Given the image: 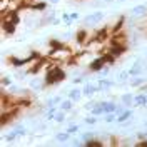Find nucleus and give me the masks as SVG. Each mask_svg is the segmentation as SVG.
I'll list each match as a JSON object with an SVG mask.
<instances>
[{
  "label": "nucleus",
  "instance_id": "obj_16",
  "mask_svg": "<svg viewBox=\"0 0 147 147\" xmlns=\"http://www.w3.org/2000/svg\"><path fill=\"white\" fill-rule=\"evenodd\" d=\"M120 100L124 102V105H130V104H134V95L132 94H124L120 97Z\"/></svg>",
  "mask_w": 147,
  "mask_h": 147
},
{
  "label": "nucleus",
  "instance_id": "obj_8",
  "mask_svg": "<svg viewBox=\"0 0 147 147\" xmlns=\"http://www.w3.org/2000/svg\"><path fill=\"white\" fill-rule=\"evenodd\" d=\"M102 105V109H104V114H109V112H115V109H117V105L114 104V102H109V100H102L99 102Z\"/></svg>",
  "mask_w": 147,
  "mask_h": 147
},
{
  "label": "nucleus",
  "instance_id": "obj_24",
  "mask_svg": "<svg viewBox=\"0 0 147 147\" xmlns=\"http://www.w3.org/2000/svg\"><path fill=\"white\" fill-rule=\"evenodd\" d=\"M62 22H64V20H62V17H60V18H59V17H55L54 20L50 22V25H54V27H59V25H60Z\"/></svg>",
  "mask_w": 147,
  "mask_h": 147
},
{
  "label": "nucleus",
  "instance_id": "obj_13",
  "mask_svg": "<svg viewBox=\"0 0 147 147\" xmlns=\"http://www.w3.org/2000/svg\"><path fill=\"white\" fill-rule=\"evenodd\" d=\"M30 9L35 10V12H45L47 10V3L45 2H34V3L30 5Z\"/></svg>",
  "mask_w": 147,
  "mask_h": 147
},
{
  "label": "nucleus",
  "instance_id": "obj_28",
  "mask_svg": "<svg viewBox=\"0 0 147 147\" xmlns=\"http://www.w3.org/2000/svg\"><path fill=\"white\" fill-rule=\"evenodd\" d=\"M70 18H72V20H77V18H79V12H72V13H70Z\"/></svg>",
  "mask_w": 147,
  "mask_h": 147
},
{
  "label": "nucleus",
  "instance_id": "obj_15",
  "mask_svg": "<svg viewBox=\"0 0 147 147\" xmlns=\"http://www.w3.org/2000/svg\"><path fill=\"white\" fill-rule=\"evenodd\" d=\"M85 146L87 147H104V142L100 140H97V139H89V140H85Z\"/></svg>",
  "mask_w": 147,
  "mask_h": 147
},
{
  "label": "nucleus",
  "instance_id": "obj_17",
  "mask_svg": "<svg viewBox=\"0 0 147 147\" xmlns=\"http://www.w3.org/2000/svg\"><path fill=\"white\" fill-rule=\"evenodd\" d=\"M57 140L59 142H69L70 140V132H60V134H57Z\"/></svg>",
  "mask_w": 147,
  "mask_h": 147
},
{
  "label": "nucleus",
  "instance_id": "obj_23",
  "mask_svg": "<svg viewBox=\"0 0 147 147\" xmlns=\"http://www.w3.org/2000/svg\"><path fill=\"white\" fill-rule=\"evenodd\" d=\"M79 130H80V127H79L77 124H70L69 129H67V132H70V134H75V132H79Z\"/></svg>",
  "mask_w": 147,
  "mask_h": 147
},
{
  "label": "nucleus",
  "instance_id": "obj_5",
  "mask_svg": "<svg viewBox=\"0 0 147 147\" xmlns=\"http://www.w3.org/2000/svg\"><path fill=\"white\" fill-rule=\"evenodd\" d=\"M134 105H137V107H146L147 105V94L146 92H142V94H139V95H134Z\"/></svg>",
  "mask_w": 147,
  "mask_h": 147
},
{
  "label": "nucleus",
  "instance_id": "obj_22",
  "mask_svg": "<svg viewBox=\"0 0 147 147\" xmlns=\"http://www.w3.org/2000/svg\"><path fill=\"white\" fill-rule=\"evenodd\" d=\"M10 85H12V79H9V77L3 75V77H2V87L5 89V87H10Z\"/></svg>",
  "mask_w": 147,
  "mask_h": 147
},
{
  "label": "nucleus",
  "instance_id": "obj_4",
  "mask_svg": "<svg viewBox=\"0 0 147 147\" xmlns=\"http://www.w3.org/2000/svg\"><path fill=\"white\" fill-rule=\"evenodd\" d=\"M28 85H30V89H34V90H42V89L47 85V82L45 80H42V79H38V77H35V79L30 80Z\"/></svg>",
  "mask_w": 147,
  "mask_h": 147
},
{
  "label": "nucleus",
  "instance_id": "obj_12",
  "mask_svg": "<svg viewBox=\"0 0 147 147\" xmlns=\"http://www.w3.org/2000/svg\"><path fill=\"white\" fill-rule=\"evenodd\" d=\"M129 84H130L132 89H136V87H142V85L146 84V79H142V77H130Z\"/></svg>",
  "mask_w": 147,
  "mask_h": 147
},
{
  "label": "nucleus",
  "instance_id": "obj_18",
  "mask_svg": "<svg viewBox=\"0 0 147 147\" xmlns=\"http://www.w3.org/2000/svg\"><path fill=\"white\" fill-rule=\"evenodd\" d=\"M59 102H62V97H60V95H55V97H50V99H49V100H47V107H54L55 104H59Z\"/></svg>",
  "mask_w": 147,
  "mask_h": 147
},
{
  "label": "nucleus",
  "instance_id": "obj_3",
  "mask_svg": "<svg viewBox=\"0 0 147 147\" xmlns=\"http://www.w3.org/2000/svg\"><path fill=\"white\" fill-rule=\"evenodd\" d=\"M144 70H146V64L139 59V60H136V62L132 64V67L129 69V74H130V77H139V75L144 74Z\"/></svg>",
  "mask_w": 147,
  "mask_h": 147
},
{
  "label": "nucleus",
  "instance_id": "obj_21",
  "mask_svg": "<svg viewBox=\"0 0 147 147\" xmlns=\"http://www.w3.org/2000/svg\"><path fill=\"white\" fill-rule=\"evenodd\" d=\"M13 130H15V134H17L18 137H24V136H27V129H24L22 125H18V127H15Z\"/></svg>",
  "mask_w": 147,
  "mask_h": 147
},
{
  "label": "nucleus",
  "instance_id": "obj_9",
  "mask_svg": "<svg viewBox=\"0 0 147 147\" xmlns=\"http://www.w3.org/2000/svg\"><path fill=\"white\" fill-rule=\"evenodd\" d=\"M59 109L65 110V112H70V110L74 109V100H72V99H69V97H67V99H64V100L59 104Z\"/></svg>",
  "mask_w": 147,
  "mask_h": 147
},
{
  "label": "nucleus",
  "instance_id": "obj_7",
  "mask_svg": "<svg viewBox=\"0 0 147 147\" xmlns=\"http://www.w3.org/2000/svg\"><path fill=\"white\" fill-rule=\"evenodd\" d=\"M82 90H84V95L92 97L94 94H97V92H99V87H97V85H94V84H85V87H84Z\"/></svg>",
  "mask_w": 147,
  "mask_h": 147
},
{
  "label": "nucleus",
  "instance_id": "obj_30",
  "mask_svg": "<svg viewBox=\"0 0 147 147\" xmlns=\"http://www.w3.org/2000/svg\"><path fill=\"white\" fill-rule=\"evenodd\" d=\"M110 2H114V0H105V3H110Z\"/></svg>",
  "mask_w": 147,
  "mask_h": 147
},
{
  "label": "nucleus",
  "instance_id": "obj_27",
  "mask_svg": "<svg viewBox=\"0 0 147 147\" xmlns=\"http://www.w3.org/2000/svg\"><path fill=\"white\" fill-rule=\"evenodd\" d=\"M84 82V77H75L74 79V84H82Z\"/></svg>",
  "mask_w": 147,
  "mask_h": 147
},
{
  "label": "nucleus",
  "instance_id": "obj_32",
  "mask_svg": "<svg viewBox=\"0 0 147 147\" xmlns=\"http://www.w3.org/2000/svg\"><path fill=\"white\" fill-rule=\"evenodd\" d=\"M144 125H146V127H147V120H146V122H144Z\"/></svg>",
  "mask_w": 147,
  "mask_h": 147
},
{
  "label": "nucleus",
  "instance_id": "obj_25",
  "mask_svg": "<svg viewBox=\"0 0 147 147\" xmlns=\"http://www.w3.org/2000/svg\"><path fill=\"white\" fill-rule=\"evenodd\" d=\"M124 110H125V107H124V105H117V109H115V114H117V115H120Z\"/></svg>",
  "mask_w": 147,
  "mask_h": 147
},
{
  "label": "nucleus",
  "instance_id": "obj_29",
  "mask_svg": "<svg viewBox=\"0 0 147 147\" xmlns=\"http://www.w3.org/2000/svg\"><path fill=\"white\" fill-rule=\"evenodd\" d=\"M49 3H52V5H57V3H60V0H49Z\"/></svg>",
  "mask_w": 147,
  "mask_h": 147
},
{
  "label": "nucleus",
  "instance_id": "obj_20",
  "mask_svg": "<svg viewBox=\"0 0 147 147\" xmlns=\"http://www.w3.org/2000/svg\"><path fill=\"white\" fill-rule=\"evenodd\" d=\"M55 122H59V124H62V122H65V110H60V112H57L55 114Z\"/></svg>",
  "mask_w": 147,
  "mask_h": 147
},
{
  "label": "nucleus",
  "instance_id": "obj_31",
  "mask_svg": "<svg viewBox=\"0 0 147 147\" xmlns=\"http://www.w3.org/2000/svg\"><path fill=\"white\" fill-rule=\"evenodd\" d=\"M115 2H127V0H115Z\"/></svg>",
  "mask_w": 147,
  "mask_h": 147
},
{
  "label": "nucleus",
  "instance_id": "obj_11",
  "mask_svg": "<svg viewBox=\"0 0 147 147\" xmlns=\"http://www.w3.org/2000/svg\"><path fill=\"white\" fill-rule=\"evenodd\" d=\"M84 95V90H80V89H72V90L69 92V99H72L74 102H79L80 100V97Z\"/></svg>",
  "mask_w": 147,
  "mask_h": 147
},
{
  "label": "nucleus",
  "instance_id": "obj_2",
  "mask_svg": "<svg viewBox=\"0 0 147 147\" xmlns=\"http://www.w3.org/2000/svg\"><path fill=\"white\" fill-rule=\"evenodd\" d=\"M105 17V13L104 12H94L90 15H87V17L84 18V25L85 27H94V25H97L99 22H102Z\"/></svg>",
  "mask_w": 147,
  "mask_h": 147
},
{
  "label": "nucleus",
  "instance_id": "obj_1",
  "mask_svg": "<svg viewBox=\"0 0 147 147\" xmlns=\"http://www.w3.org/2000/svg\"><path fill=\"white\" fill-rule=\"evenodd\" d=\"M146 15H147V5L146 3H139L136 7H132L130 12H129L130 20H142Z\"/></svg>",
  "mask_w": 147,
  "mask_h": 147
},
{
  "label": "nucleus",
  "instance_id": "obj_26",
  "mask_svg": "<svg viewBox=\"0 0 147 147\" xmlns=\"http://www.w3.org/2000/svg\"><path fill=\"white\" fill-rule=\"evenodd\" d=\"M85 122H87V124H95V122H97V117H87V119H85Z\"/></svg>",
  "mask_w": 147,
  "mask_h": 147
},
{
  "label": "nucleus",
  "instance_id": "obj_19",
  "mask_svg": "<svg viewBox=\"0 0 147 147\" xmlns=\"http://www.w3.org/2000/svg\"><path fill=\"white\" fill-rule=\"evenodd\" d=\"M55 114H57L55 107H47V112H45L47 120H54V119H55Z\"/></svg>",
  "mask_w": 147,
  "mask_h": 147
},
{
  "label": "nucleus",
  "instance_id": "obj_6",
  "mask_svg": "<svg viewBox=\"0 0 147 147\" xmlns=\"http://www.w3.org/2000/svg\"><path fill=\"white\" fill-rule=\"evenodd\" d=\"M97 87H99V92L110 90V89L114 87V82H112V80H109V79H100V80L97 82Z\"/></svg>",
  "mask_w": 147,
  "mask_h": 147
},
{
  "label": "nucleus",
  "instance_id": "obj_14",
  "mask_svg": "<svg viewBox=\"0 0 147 147\" xmlns=\"http://www.w3.org/2000/svg\"><path fill=\"white\" fill-rule=\"evenodd\" d=\"M132 117V110L130 109H125L120 115H117V122H125V120H129Z\"/></svg>",
  "mask_w": 147,
  "mask_h": 147
},
{
  "label": "nucleus",
  "instance_id": "obj_10",
  "mask_svg": "<svg viewBox=\"0 0 147 147\" xmlns=\"http://www.w3.org/2000/svg\"><path fill=\"white\" fill-rule=\"evenodd\" d=\"M130 80V74H129V70H122V72L117 74V77H115V82L117 84H125Z\"/></svg>",
  "mask_w": 147,
  "mask_h": 147
},
{
  "label": "nucleus",
  "instance_id": "obj_33",
  "mask_svg": "<svg viewBox=\"0 0 147 147\" xmlns=\"http://www.w3.org/2000/svg\"><path fill=\"white\" fill-rule=\"evenodd\" d=\"M146 57H147V47H146Z\"/></svg>",
  "mask_w": 147,
  "mask_h": 147
}]
</instances>
